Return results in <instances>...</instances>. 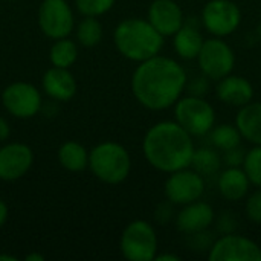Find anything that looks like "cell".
Masks as SVG:
<instances>
[{"label": "cell", "instance_id": "cell-35", "mask_svg": "<svg viewBox=\"0 0 261 261\" xmlns=\"http://www.w3.org/2000/svg\"><path fill=\"white\" fill-rule=\"evenodd\" d=\"M0 261H18V258L9 254H0Z\"/></svg>", "mask_w": 261, "mask_h": 261}, {"label": "cell", "instance_id": "cell-2", "mask_svg": "<svg viewBox=\"0 0 261 261\" xmlns=\"http://www.w3.org/2000/svg\"><path fill=\"white\" fill-rule=\"evenodd\" d=\"M194 150L193 136L176 121H161L151 125L142 141L147 162L154 170L167 174L188 168Z\"/></svg>", "mask_w": 261, "mask_h": 261}, {"label": "cell", "instance_id": "cell-30", "mask_svg": "<svg viewBox=\"0 0 261 261\" xmlns=\"http://www.w3.org/2000/svg\"><path fill=\"white\" fill-rule=\"evenodd\" d=\"M187 86H188L191 95H197V96H203L206 93V90H208V81H206L205 75L202 78L200 76L194 78L191 83H187Z\"/></svg>", "mask_w": 261, "mask_h": 261}, {"label": "cell", "instance_id": "cell-15", "mask_svg": "<svg viewBox=\"0 0 261 261\" xmlns=\"http://www.w3.org/2000/svg\"><path fill=\"white\" fill-rule=\"evenodd\" d=\"M214 220V210L206 202H191L188 205H184V208L179 211L176 225L177 229L187 236L197 234L202 231H206Z\"/></svg>", "mask_w": 261, "mask_h": 261}, {"label": "cell", "instance_id": "cell-7", "mask_svg": "<svg viewBox=\"0 0 261 261\" xmlns=\"http://www.w3.org/2000/svg\"><path fill=\"white\" fill-rule=\"evenodd\" d=\"M197 61L202 73L208 80L219 81L234 70L236 54L225 40L220 37H213L203 41Z\"/></svg>", "mask_w": 261, "mask_h": 261}, {"label": "cell", "instance_id": "cell-3", "mask_svg": "<svg viewBox=\"0 0 261 261\" xmlns=\"http://www.w3.org/2000/svg\"><path fill=\"white\" fill-rule=\"evenodd\" d=\"M164 38L165 37L144 18L122 20L113 32V41L118 52L136 63L159 55L164 47Z\"/></svg>", "mask_w": 261, "mask_h": 261}, {"label": "cell", "instance_id": "cell-32", "mask_svg": "<svg viewBox=\"0 0 261 261\" xmlns=\"http://www.w3.org/2000/svg\"><path fill=\"white\" fill-rule=\"evenodd\" d=\"M8 216H9V210H8V205L0 199V228L6 223L8 220Z\"/></svg>", "mask_w": 261, "mask_h": 261}, {"label": "cell", "instance_id": "cell-25", "mask_svg": "<svg viewBox=\"0 0 261 261\" xmlns=\"http://www.w3.org/2000/svg\"><path fill=\"white\" fill-rule=\"evenodd\" d=\"M76 40L84 47H93L102 40V24L96 17H84L76 28Z\"/></svg>", "mask_w": 261, "mask_h": 261}, {"label": "cell", "instance_id": "cell-17", "mask_svg": "<svg viewBox=\"0 0 261 261\" xmlns=\"http://www.w3.org/2000/svg\"><path fill=\"white\" fill-rule=\"evenodd\" d=\"M217 98L232 107H243L254 98V87L245 76L240 75H228L219 80L216 89Z\"/></svg>", "mask_w": 261, "mask_h": 261}, {"label": "cell", "instance_id": "cell-21", "mask_svg": "<svg viewBox=\"0 0 261 261\" xmlns=\"http://www.w3.org/2000/svg\"><path fill=\"white\" fill-rule=\"evenodd\" d=\"M60 165L72 173H80L89 167V151L76 141H67L58 148Z\"/></svg>", "mask_w": 261, "mask_h": 261}, {"label": "cell", "instance_id": "cell-9", "mask_svg": "<svg viewBox=\"0 0 261 261\" xmlns=\"http://www.w3.org/2000/svg\"><path fill=\"white\" fill-rule=\"evenodd\" d=\"M75 18L67 0H43L38 8V26L41 32L52 38H64L73 31Z\"/></svg>", "mask_w": 261, "mask_h": 261}, {"label": "cell", "instance_id": "cell-31", "mask_svg": "<svg viewBox=\"0 0 261 261\" xmlns=\"http://www.w3.org/2000/svg\"><path fill=\"white\" fill-rule=\"evenodd\" d=\"M11 135V128H9V124L6 122L5 118L0 116V142H5Z\"/></svg>", "mask_w": 261, "mask_h": 261}, {"label": "cell", "instance_id": "cell-11", "mask_svg": "<svg viewBox=\"0 0 261 261\" xmlns=\"http://www.w3.org/2000/svg\"><path fill=\"white\" fill-rule=\"evenodd\" d=\"M2 102L6 112L14 118L29 119L34 118L41 109V93L31 83L15 81L5 87Z\"/></svg>", "mask_w": 261, "mask_h": 261}, {"label": "cell", "instance_id": "cell-10", "mask_svg": "<svg viewBox=\"0 0 261 261\" xmlns=\"http://www.w3.org/2000/svg\"><path fill=\"white\" fill-rule=\"evenodd\" d=\"M167 200L173 205H188L200 200L205 193V177L193 168H182L170 173L164 187Z\"/></svg>", "mask_w": 261, "mask_h": 261}, {"label": "cell", "instance_id": "cell-4", "mask_svg": "<svg viewBox=\"0 0 261 261\" xmlns=\"http://www.w3.org/2000/svg\"><path fill=\"white\" fill-rule=\"evenodd\" d=\"M89 168L98 180L118 185L128 177L132 158L124 145L107 141L89 151Z\"/></svg>", "mask_w": 261, "mask_h": 261}, {"label": "cell", "instance_id": "cell-20", "mask_svg": "<svg viewBox=\"0 0 261 261\" xmlns=\"http://www.w3.org/2000/svg\"><path fill=\"white\" fill-rule=\"evenodd\" d=\"M203 35L196 24L184 23V26L173 35V46L176 54L184 60H194L199 57L203 46Z\"/></svg>", "mask_w": 261, "mask_h": 261}, {"label": "cell", "instance_id": "cell-24", "mask_svg": "<svg viewBox=\"0 0 261 261\" xmlns=\"http://www.w3.org/2000/svg\"><path fill=\"white\" fill-rule=\"evenodd\" d=\"M210 139L211 144L220 150V151H228L231 148H236L242 142V135L237 128V125L231 124H220L217 127H213L210 132Z\"/></svg>", "mask_w": 261, "mask_h": 261}, {"label": "cell", "instance_id": "cell-5", "mask_svg": "<svg viewBox=\"0 0 261 261\" xmlns=\"http://www.w3.org/2000/svg\"><path fill=\"white\" fill-rule=\"evenodd\" d=\"M174 121L191 136L200 138L210 135L216 124L214 107L197 95L179 98L174 104Z\"/></svg>", "mask_w": 261, "mask_h": 261}, {"label": "cell", "instance_id": "cell-29", "mask_svg": "<svg viewBox=\"0 0 261 261\" xmlns=\"http://www.w3.org/2000/svg\"><path fill=\"white\" fill-rule=\"evenodd\" d=\"M246 151L239 145L236 148H231L228 151H225V162L228 167H242L243 161H245Z\"/></svg>", "mask_w": 261, "mask_h": 261}, {"label": "cell", "instance_id": "cell-34", "mask_svg": "<svg viewBox=\"0 0 261 261\" xmlns=\"http://www.w3.org/2000/svg\"><path fill=\"white\" fill-rule=\"evenodd\" d=\"M26 261H44V257L40 255V254L32 252V254H29V255L26 257Z\"/></svg>", "mask_w": 261, "mask_h": 261}, {"label": "cell", "instance_id": "cell-27", "mask_svg": "<svg viewBox=\"0 0 261 261\" xmlns=\"http://www.w3.org/2000/svg\"><path fill=\"white\" fill-rule=\"evenodd\" d=\"M116 0H75L76 9L84 17H99L109 12Z\"/></svg>", "mask_w": 261, "mask_h": 261}, {"label": "cell", "instance_id": "cell-33", "mask_svg": "<svg viewBox=\"0 0 261 261\" xmlns=\"http://www.w3.org/2000/svg\"><path fill=\"white\" fill-rule=\"evenodd\" d=\"M182 258L179 257V255H176V254H168V252H165V254H156V257H154V261H180Z\"/></svg>", "mask_w": 261, "mask_h": 261}, {"label": "cell", "instance_id": "cell-22", "mask_svg": "<svg viewBox=\"0 0 261 261\" xmlns=\"http://www.w3.org/2000/svg\"><path fill=\"white\" fill-rule=\"evenodd\" d=\"M190 167L193 170H196L200 176L211 177L219 173V170L222 167V158L219 156V153L216 150H213L210 147L196 148Z\"/></svg>", "mask_w": 261, "mask_h": 261}, {"label": "cell", "instance_id": "cell-28", "mask_svg": "<svg viewBox=\"0 0 261 261\" xmlns=\"http://www.w3.org/2000/svg\"><path fill=\"white\" fill-rule=\"evenodd\" d=\"M245 213L251 222L261 225V188H258L246 199Z\"/></svg>", "mask_w": 261, "mask_h": 261}, {"label": "cell", "instance_id": "cell-16", "mask_svg": "<svg viewBox=\"0 0 261 261\" xmlns=\"http://www.w3.org/2000/svg\"><path fill=\"white\" fill-rule=\"evenodd\" d=\"M41 87L47 96L60 102L72 99L76 93V81L70 70L55 66L44 72L41 78Z\"/></svg>", "mask_w": 261, "mask_h": 261}, {"label": "cell", "instance_id": "cell-14", "mask_svg": "<svg viewBox=\"0 0 261 261\" xmlns=\"http://www.w3.org/2000/svg\"><path fill=\"white\" fill-rule=\"evenodd\" d=\"M147 20L164 35L173 37L185 23L184 11L176 0H153Z\"/></svg>", "mask_w": 261, "mask_h": 261}, {"label": "cell", "instance_id": "cell-8", "mask_svg": "<svg viewBox=\"0 0 261 261\" xmlns=\"http://www.w3.org/2000/svg\"><path fill=\"white\" fill-rule=\"evenodd\" d=\"M242 23V11L232 0H210L202 9V24L214 37L234 34Z\"/></svg>", "mask_w": 261, "mask_h": 261}, {"label": "cell", "instance_id": "cell-1", "mask_svg": "<svg viewBox=\"0 0 261 261\" xmlns=\"http://www.w3.org/2000/svg\"><path fill=\"white\" fill-rule=\"evenodd\" d=\"M188 83L185 69L173 58L161 54L135 69L132 92L136 101L148 110H165L177 102Z\"/></svg>", "mask_w": 261, "mask_h": 261}, {"label": "cell", "instance_id": "cell-19", "mask_svg": "<svg viewBox=\"0 0 261 261\" xmlns=\"http://www.w3.org/2000/svg\"><path fill=\"white\" fill-rule=\"evenodd\" d=\"M236 125L243 139L254 145H261V102H248L240 107Z\"/></svg>", "mask_w": 261, "mask_h": 261}, {"label": "cell", "instance_id": "cell-13", "mask_svg": "<svg viewBox=\"0 0 261 261\" xmlns=\"http://www.w3.org/2000/svg\"><path fill=\"white\" fill-rule=\"evenodd\" d=\"M34 164V151L21 142L0 147V180L14 182L21 179Z\"/></svg>", "mask_w": 261, "mask_h": 261}, {"label": "cell", "instance_id": "cell-18", "mask_svg": "<svg viewBox=\"0 0 261 261\" xmlns=\"http://www.w3.org/2000/svg\"><path fill=\"white\" fill-rule=\"evenodd\" d=\"M217 187L222 197H225L229 202H237L248 196L251 182L243 168L228 167L225 171L220 173Z\"/></svg>", "mask_w": 261, "mask_h": 261}, {"label": "cell", "instance_id": "cell-23", "mask_svg": "<svg viewBox=\"0 0 261 261\" xmlns=\"http://www.w3.org/2000/svg\"><path fill=\"white\" fill-rule=\"evenodd\" d=\"M78 58V47L76 43L70 38H58L54 41L50 50H49V60L52 66L69 69Z\"/></svg>", "mask_w": 261, "mask_h": 261}, {"label": "cell", "instance_id": "cell-12", "mask_svg": "<svg viewBox=\"0 0 261 261\" xmlns=\"http://www.w3.org/2000/svg\"><path fill=\"white\" fill-rule=\"evenodd\" d=\"M210 261H261V248L252 240L237 236L225 234L216 240L210 251Z\"/></svg>", "mask_w": 261, "mask_h": 261}, {"label": "cell", "instance_id": "cell-6", "mask_svg": "<svg viewBox=\"0 0 261 261\" xmlns=\"http://www.w3.org/2000/svg\"><path fill=\"white\" fill-rule=\"evenodd\" d=\"M121 254L128 261H153L158 254V236L147 220H133L119 242Z\"/></svg>", "mask_w": 261, "mask_h": 261}, {"label": "cell", "instance_id": "cell-26", "mask_svg": "<svg viewBox=\"0 0 261 261\" xmlns=\"http://www.w3.org/2000/svg\"><path fill=\"white\" fill-rule=\"evenodd\" d=\"M242 168L249 177L251 185L261 188V145H254V148L246 151Z\"/></svg>", "mask_w": 261, "mask_h": 261}]
</instances>
